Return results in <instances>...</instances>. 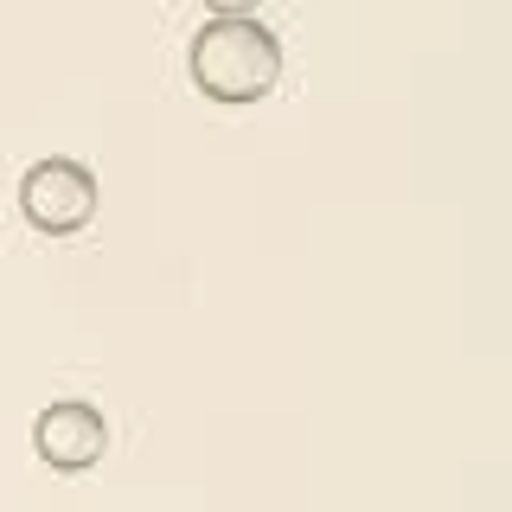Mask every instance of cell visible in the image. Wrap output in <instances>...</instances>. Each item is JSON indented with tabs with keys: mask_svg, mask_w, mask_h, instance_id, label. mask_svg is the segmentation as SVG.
Returning <instances> with one entry per match:
<instances>
[{
	"mask_svg": "<svg viewBox=\"0 0 512 512\" xmlns=\"http://www.w3.org/2000/svg\"><path fill=\"white\" fill-rule=\"evenodd\" d=\"M192 84L212 103H263L282 84V39L256 13L192 32Z\"/></svg>",
	"mask_w": 512,
	"mask_h": 512,
	"instance_id": "obj_1",
	"label": "cell"
},
{
	"mask_svg": "<svg viewBox=\"0 0 512 512\" xmlns=\"http://www.w3.org/2000/svg\"><path fill=\"white\" fill-rule=\"evenodd\" d=\"M20 212H26L32 231H45V237H77L96 218V173L84 160H64V154L39 160L20 180Z\"/></svg>",
	"mask_w": 512,
	"mask_h": 512,
	"instance_id": "obj_2",
	"label": "cell"
},
{
	"mask_svg": "<svg viewBox=\"0 0 512 512\" xmlns=\"http://www.w3.org/2000/svg\"><path fill=\"white\" fill-rule=\"evenodd\" d=\"M32 448H39L45 468L84 474V468H96V461H103L109 423H103V410H96V404H84V397H64V404L39 410V423H32Z\"/></svg>",
	"mask_w": 512,
	"mask_h": 512,
	"instance_id": "obj_3",
	"label": "cell"
},
{
	"mask_svg": "<svg viewBox=\"0 0 512 512\" xmlns=\"http://www.w3.org/2000/svg\"><path fill=\"white\" fill-rule=\"evenodd\" d=\"M205 7H212L218 20H244V13H256L263 0H205Z\"/></svg>",
	"mask_w": 512,
	"mask_h": 512,
	"instance_id": "obj_4",
	"label": "cell"
}]
</instances>
